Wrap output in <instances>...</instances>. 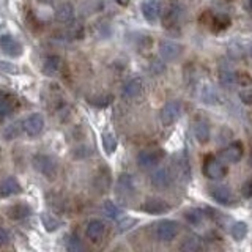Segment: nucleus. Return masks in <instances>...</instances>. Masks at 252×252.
<instances>
[{
  "mask_svg": "<svg viewBox=\"0 0 252 252\" xmlns=\"http://www.w3.org/2000/svg\"><path fill=\"white\" fill-rule=\"evenodd\" d=\"M33 165H35V169L39 172V173H43V175L46 178H55V175H57V162H55L54 158L51 156H46V155H38L33 158Z\"/></svg>",
  "mask_w": 252,
  "mask_h": 252,
  "instance_id": "nucleus-1",
  "label": "nucleus"
},
{
  "mask_svg": "<svg viewBox=\"0 0 252 252\" xmlns=\"http://www.w3.org/2000/svg\"><path fill=\"white\" fill-rule=\"evenodd\" d=\"M203 175L210 180H220L227 175V167L216 158L208 156L203 162Z\"/></svg>",
  "mask_w": 252,
  "mask_h": 252,
  "instance_id": "nucleus-2",
  "label": "nucleus"
},
{
  "mask_svg": "<svg viewBox=\"0 0 252 252\" xmlns=\"http://www.w3.org/2000/svg\"><path fill=\"white\" fill-rule=\"evenodd\" d=\"M178 235V224L175 220H161L156 225V238L161 243H169Z\"/></svg>",
  "mask_w": 252,
  "mask_h": 252,
  "instance_id": "nucleus-3",
  "label": "nucleus"
},
{
  "mask_svg": "<svg viewBox=\"0 0 252 252\" xmlns=\"http://www.w3.org/2000/svg\"><path fill=\"white\" fill-rule=\"evenodd\" d=\"M22 129L26 131L27 136L36 137L43 132L44 129V118L41 114H32L26 120L22 122Z\"/></svg>",
  "mask_w": 252,
  "mask_h": 252,
  "instance_id": "nucleus-4",
  "label": "nucleus"
},
{
  "mask_svg": "<svg viewBox=\"0 0 252 252\" xmlns=\"http://www.w3.org/2000/svg\"><path fill=\"white\" fill-rule=\"evenodd\" d=\"M0 49L3 54H6L8 57H21L22 55V44L16 39L13 35H0Z\"/></svg>",
  "mask_w": 252,
  "mask_h": 252,
  "instance_id": "nucleus-5",
  "label": "nucleus"
},
{
  "mask_svg": "<svg viewBox=\"0 0 252 252\" xmlns=\"http://www.w3.org/2000/svg\"><path fill=\"white\" fill-rule=\"evenodd\" d=\"M164 158L162 150H144L137 155V164L140 169H152L159 164Z\"/></svg>",
  "mask_w": 252,
  "mask_h": 252,
  "instance_id": "nucleus-6",
  "label": "nucleus"
},
{
  "mask_svg": "<svg viewBox=\"0 0 252 252\" xmlns=\"http://www.w3.org/2000/svg\"><path fill=\"white\" fill-rule=\"evenodd\" d=\"M181 115V104L180 101H169L164 104L161 110V123L164 126H170L175 123Z\"/></svg>",
  "mask_w": 252,
  "mask_h": 252,
  "instance_id": "nucleus-7",
  "label": "nucleus"
},
{
  "mask_svg": "<svg viewBox=\"0 0 252 252\" xmlns=\"http://www.w3.org/2000/svg\"><path fill=\"white\" fill-rule=\"evenodd\" d=\"M106 233V224L102 222L101 219H92L89 224H87V228H85V235L87 238L93 243H98L101 241V238L104 236Z\"/></svg>",
  "mask_w": 252,
  "mask_h": 252,
  "instance_id": "nucleus-8",
  "label": "nucleus"
},
{
  "mask_svg": "<svg viewBox=\"0 0 252 252\" xmlns=\"http://www.w3.org/2000/svg\"><path fill=\"white\" fill-rule=\"evenodd\" d=\"M150 183H152L156 189H165L172 185V173L169 169H156L152 177H150Z\"/></svg>",
  "mask_w": 252,
  "mask_h": 252,
  "instance_id": "nucleus-9",
  "label": "nucleus"
},
{
  "mask_svg": "<svg viewBox=\"0 0 252 252\" xmlns=\"http://www.w3.org/2000/svg\"><path fill=\"white\" fill-rule=\"evenodd\" d=\"M134 192H136V186H134V180L128 173H123L118 178L117 183V194L122 197V199H128V197H132Z\"/></svg>",
  "mask_w": 252,
  "mask_h": 252,
  "instance_id": "nucleus-10",
  "label": "nucleus"
},
{
  "mask_svg": "<svg viewBox=\"0 0 252 252\" xmlns=\"http://www.w3.org/2000/svg\"><path fill=\"white\" fill-rule=\"evenodd\" d=\"M140 210H144L148 215H162L170 210V205L161 199H148L140 205Z\"/></svg>",
  "mask_w": 252,
  "mask_h": 252,
  "instance_id": "nucleus-11",
  "label": "nucleus"
},
{
  "mask_svg": "<svg viewBox=\"0 0 252 252\" xmlns=\"http://www.w3.org/2000/svg\"><path fill=\"white\" fill-rule=\"evenodd\" d=\"M159 54L165 62L175 60L181 54V46L177 44L175 41H170V39H164L159 44Z\"/></svg>",
  "mask_w": 252,
  "mask_h": 252,
  "instance_id": "nucleus-12",
  "label": "nucleus"
},
{
  "mask_svg": "<svg viewBox=\"0 0 252 252\" xmlns=\"http://www.w3.org/2000/svg\"><path fill=\"white\" fill-rule=\"evenodd\" d=\"M142 14L148 22H155L161 16V3L158 0H147L142 3Z\"/></svg>",
  "mask_w": 252,
  "mask_h": 252,
  "instance_id": "nucleus-13",
  "label": "nucleus"
},
{
  "mask_svg": "<svg viewBox=\"0 0 252 252\" xmlns=\"http://www.w3.org/2000/svg\"><path fill=\"white\" fill-rule=\"evenodd\" d=\"M22 191L19 181L14 177H6L0 181V197H8L13 194H19Z\"/></svg>",
  "mask_w": 252,
  "mask_h": 252,
  "instance_id": "nucleus-14",
  "label": "nucleus"
},
{
  "mask_svg": "<svg viewBox=\"0 0 252 252\" xmlns=\"http://www.w3.org/2000/svg\"><path fill=\"white\" fill-rule=\"evenodd\" d=\"M210 194H211L213 199L220 205H230L233 202L230 189L225 188V186H213L210 189Z\"/></svg>",
  "mask_w": 252,
  "mask_h": 252,
  "instance_id": "nucleus-15",
  "label": "nucleus"
},
{
  "mask_svg": "<svg viewBox=\"0 0 252 252\" xmlns=\"http://www.w3.org/2000/svg\"><path fill=\"white\" fill-rule=\"evenodd\" d=\"M140 92H142V79L134 77V79H131V81H128L125 84L122 94H123L125 99H132V98L139 96Z\"/></svg>",
  "mask_w": 252,
  "mask_h": 252,
  "instance_id": "nucleus-16",
  "label": "nucleus"
},
{
  "mask_svg": "<svg viewBox=\"0 0 252 252\" xmlns=\"http://www.w3.org/2000/svg\"><path fill=\"white\" fill-rule=\"evenodd\" d=\"M241 156H243V147L241 144H238V142H235V144H230L228 147L224 148V152H222V158H224V161L225 162H238L241 159Z\"/></svg>",
  "mask_w": 252,
  "mask_h": 252,
  "instance_id": "nucleus-17",
  "label": "nucleus"
},
{
  "mask_svg": "<svg viewBox=\"0 0 252 252\" xmlns=\"http://www.w3.org/2000/svg\"><path fill=\"white\" fill-rule=\"evenodd\" d=\"M194 136H195L199 144H207V142L210 140V136H211L210 125L205 120H197L194 123Z\"/></svg>",
  "mask_w": 252,
  "mask_h": 252,
  "instance_id": "nucleus-18",
  "label": "nucleus"
},
{
  "mask_svg": "<svg viewBox=\"0 0 252 252\" xmlns=\"http://www.w3.org/2000/svg\"><path fill=\"white\" fill-rule=\"evenodd\" d=\"M180 21V6L178 5H172L167 11L164 13V18H162V24L165 29H170L173 26H177Z\"/></svg>",
  "mask_w": 252,
  "mask_h": 252,
  "instance_id": "nucleus-19",
  "label": "nucleus"
},
{
  "mask_svg": "<svg viewBox=\"0 0 252 252\" xmlns=\"http://www.w3.org/2000/svg\"><path fill=\"white\" fill-rule=\"evenodd\" d=\"M74 16V8L71 3H62L57 11H55V18L60 22H69Z\"/></svg>",
  "mask_w": 252,
  "mask_h": 252,
  "instance_id": "nucleus-20",
  "label": "nucleus"
},
{
  "mask_svg": "<svg viewBox=\"0 0 252 252\" xmlns=\"http://www.w3.org/2000/svg\"><path fill=\"white\" fill-rule=\"evenodd\" d=\"M60 63H62V60H60V57H57V55H49V57H46L44 65H43L44 74L54 76L60 69Z\"/></svg>",
  "mask_w": 252,
  "mask_h": 252,
  "instance_id": "nucleus-21",
  "label": "nucleus"
},
{
  "mask_svg": "<svg viewBox=\"0 0 252 252\" xmlns=\"http://www.w3.org/2000/svg\"><path fill=\"white\" fill-rule=\"evenodd\" d=\"M102 213L110 218V219H117V218H120V215H123V210L118 207V205H115L114 202H104V205H102Z\"/></svg>",
  "mask_w": 252,
  "mask_h": 252,
  "instance_id": "nucleus-22",
  "label": "nucleus"
},
{
  "mask_svg": "<svg viewBox=\"0 0 252 252\" xmlns=\"http://www.w3.org/2000/svg\"><path fill=\"white\" fill-rule=\"evenodd\" d=\"M102 147H104V152L107 155H112L117 148V139L112 132H106L102 134Z\"/></svg>",
  "mask_w": 252,
  "mask_h": 252,
  "instance_id": "nucleus-23",
  "label": "nucleus"
},
{
  "mask_svg": "<svg viewBox=\"0 0 252 252\" xmlns=\"http://www.w3.org/2000/svg\"><path fill=\"white\" fill-rule=\"evenodd\" d=\"M10 218L13 219H22V218H27L30 216V208L27 207V205H14V207L10 208Z\"/></svg>",
  "mask_w": 252,
  "mask_h": 252,
  "instance_id": "nucleus-24",
  "label": "nucleus"
},
{
  "mask_svg": "<svg viewBox=\"0 0 252 252\" xmlns=\"http://www.w3.org/2000/svg\"><path fill=\"white\" fill-rule=\"evenodd\" d=\"M41 220H43V225L46 227L47 232H55L60 227V220L57 218L47 215V213H43V215H41Z\"/></svg>",
  "mask_w": 252,
  "mask_h": 252,
  "instance_id": "nucleus-25",
  "label": "nucleus"
},
{
  "mask_svg": "<svg viewBox=\"0 0 252 252\" xmlns=\"http://www.w3.org/2000/svg\"><path fill=\"white\" fill-rule=\"evenodd\" d=\"M178 173L180 177L183 178L185 181L189 180V177H191V169H189V162H188V158L186 155L183 153L180 156V162H178Z\"/></svg>",
  "mask_w": 252,
  "mask_h": 252,
  "instance_id": "nucleus-26",
  "label": "nucleus"
},
{
  "mask_svg": "<svg viewBox=\"0 0 252 252\" xmlns=\"http://www.w3.org/2000/svg\"><path fill=\"white\" fill-rule=\"evenodd\" d=\"M200 248H202L200 240L195 238V236H189V238H186L183 244H181V251H186V252H195Z\"/></svg>",
  "mask_w": 252,
  "mask_h": 252,
  "instance_id": "nucleus-27",
  "label": "nucleus"
},
{
  "mask_svg": "<svg viewBox=\"0 0 252 252\" xmlns=\"http://www.w3.org/2000/svg\"><path fill=\"white\" fill-rule=\"evenodd\" d=\"M220 84L224 87H232L236 84V74L233 73L232 69H222L220 71Z\"/></svg>",
  "mask_w": 252,
  "mask_h": 252,
  "instance_id": "nucleus-28",
  "label": "nucleus"
},
{
  "mask_svg": "<svg viewBox=\"0 0 252 252\" xmlns=\"http://www.w3.org/2000/svg\"><path fill=\"white\" fill-rule=\"evenodd\" d=\"M246 235H248V225L244 222H236L232 227V236L236 241H241Z\"/></svg>",
  "mask_w": 252,
  "mask_h": 252,
  "instance_id": "nucleus-29",
  "label": "nucleus"
},
{
  "mask_svg": "<svg viewBox=\"0 0 252 252\" xmlns=\"http://www.w3.org/2000/svg\"><path fill=\"white\" fill-rule=\"evenodd\" d=\"M185 218L188 219V222H189V224L197 225V224H200V222H202L203 215H202V211H200V210H188V211L185 213Z\"/></svg>",
  "mask_w": 252,
  "mask_h": 252,
  "instance_id": "nucleus-30",
  "label": "nucleus"
},
{
  "mask_svg": "<svg viewBox=\"0 0 252 252\" xmlns=\"http://www.w3.org/2000/svg\"><path fill=\"white\" fill-rule=\"evenodd\" d=\"M11 109H13L11 102L8 101L6 98L0 96V118H3V117H6V115H10V114H11Z\"/></svg>",
  "mask_w": 252,
  "mask_h": 252,
  "instance_id": "nucleus-31",
  "label": "nucleus"
},
{
  "mask_svg": "<svg viewBox=\"0 0 252 252\" xmlns=\"http://www.w3.org/2000/svg\"><path fill=\"white\" fill-rule=\"evenodd\" d=\"M0 69L5 71V73H10V74H14L19 71L18 66L13 65V63H10V62H5V60H0Z\"/></svg>",
  "mask_w": 252,
  "mask_h": 252,
  "instance_id": "nucleus-32",
  "label": "nucleus"
},
{
  "mask_svg": "<svg viewBox=\"0 0 252 252\" xmlns=\"http://www.w3.org/2000/svg\"><path fill=\"white\" fill-rule=\"evenodd\" d=\"M240 99L244 104H252V89H244L240 92Z\"/></svg>",
  "mask_w": 252,
  "mask_h": 252,
  "instance_id": "nucleus-33",
  "label": "nucleus"
},
{
  "mask_svg": "<svg viewBox=\"0 0 252 252\" xmlns=\"http://www.w3.org/2000/svg\"><path fill=\"white\" fill-rule=\"evenodd\" d=\"M68 249L69 251H79V249H84V246L79 241L77 236H71L69 241H68Z\"/></svg>",
  "mask_w": 252,
  "mask_h": 252,
  "instance_id": "nucleus-34",
  "label": "nucleus"
},
{
  "mask_svg": "<svg viewBox=\"0 0 252 252\" xmlns=\"http://www.w3.org/2000/svg\"><path fill=\"white\" fill-rule=\"evenodd\" d=\"M19 134V131H18V123H14V125H10L8 126V129L5 131V137L8 139V140H11L13 137H16Z\"/></svg>",
  "mask_w": 252,
  "mask_h": 252,
  "instance_id": "nucleus-35",
  "label": "nucleus"
},
{
  "mask_svg": "<svg viewBox=\"0 0 252 252\" xmlns=\"http://www.w3.org/2000/svg\"><path fill=\"white\" fill-rule=\"evenodd\" d=\"M241 192L246 199H251L252 197V180H248L246 183L241 186Z\"/></svg>",
  "mask_w": 252,
  "mask_h": 252,
  "instance_id": "nucleus-36",
  "label": "nucleus"
},
{
  "mask_svg": "<svg viewBox=\"0 0 252 252\" xmlns=\"http://www.w3.org/2000/svg\"><path fill=\"white\" fill-rule=\"evenodd\" d=\"M10 233H8L5 228L0 227V246H6L8 243H10Z\"/></svg>",
  "mask_w": 252,
  "mask_h": 252,
  "instance_id": "nucleus-37",
  "label": "nucleus"
},
{
  "mask_svg": "<svg viewBox=\"0 0 252 252\" xmlns=\"http://www.w3.org/2000/svg\"><path fill=\"white\" fill-rule=\"evenodd\" d=\"M236 82L241 84L244 87V85H251L252 84V79L248 74H236Z\"/></svg>",
  "mask_w": 252,
  "mask_h": 252,
  "instance_id": "nucleus-38",
  "label": "nucleus"
},
{
  "mask_svg": "<svg viewBox=\"0 0 252 252\" xmlns=\"http://www.w3.org/2000/svg\"><path fill=\"white\" fill-rule=\"evenodd\" d=\"M136 224V219H126L123 220V222H120V227H118V232H125L128 230V228H131V225Z\"/></svg>",
  "mask_w": 252,
  "mask_h": 252,
  "instance_id": "nucleus-39",
  "label": "nucleus"
},
{
  "mask_svg": "<svg viewBox=\"0 0 252 252\" xmlns=\"http://www.w3.org/2000/svg\"><path fill=\"white\" fill-rule=\"evenodd\" d=\"M115 2L118 3V5H122V6H126L129 3V0H115Z\"/></svg>",
  "mask_w": 252,
  "mask_h": 252,
  "instance_id": "nucleus-40",
  "label": "nucleus"
},
{
  "mask_svg": "<svg viewBox=\"0 0 252 252\" xmlns=\"http://www.w3.org/2000/svg\"><path fill=\"white\" fill-rule=\"evenodd\" d=\"M249 165L252 167V153H251V156H249Z\"/></svg>",
  "mask_w": 252,
  "mask_h": 252,
  "instance_id": "nucleus-41",
  "label": "nucleus"
},
{
  "mask_svg": "<svg viewBox=\"0 0 252 252\" xmlns=\"http://www.w3.org/2000/svg\"><path fill=\"white\" fill-rule=\"evenodd\" d=\"M249 8H251V10H252V0H251V2H249Z\"/></svg>",
  "mask_w": 252,
  "mask_h": 252,
  "instance_id": "nucleus-42",
  "label": "nucleus"
},
{
  "mask_svg": "<svg viewBox=\"0 0 252 252\" xmlns=\"http://www.w3.org/2000/svg\"><path fill=\"white\" fill-rule=\"evenodd\" d=\"M251 57H252V46H251Z\"/></svg>",
  "mask_w": 252,
  "mask_h": 252,
  "instance_id": "nucleus-43",
  "label": "nucleus"
}]
</instances>
